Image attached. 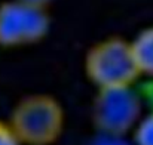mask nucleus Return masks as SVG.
<instances>
[{"label": "nucleus", "mask_w": 153, "mask_h": 145, "mask_svg": "<svg viewBox=\"0 0 153 145\" xmlns=\"http://www.w3.org/2000/svg\"><path fill=\"white\" fill-rule=\"evenodd\" d=\"M129 43L140 76L153 79V25L143 28Z\"/></svg>", "instance_id": "39448f33"}, {"label": "nucleus", "mask_w": 153, "mask_h": 145, "mask_svg": "<svg viewBox=\"0 0 153 145\" xmlns=\"http://www.w3.org/2000/svg\"><path fill=\"white\" fill-rule=\"evenodd\" d=\"M138 91L141 93L143 102L147 104L150 107V110H153V79H149Z\"/></svg>", "instance_id": "1a4fd4ad"}, {"label": "nucleus", "mask_w": 153, "mask_h": 145, "mask_svg": "<svg viewBox=\"0 0 153 145\" xmlns=\"http://www.w3.org/2000/svg\"><path fill=\"white\" fill-rule=\"evenodd\" d=\"M143 98L134 86L98 89L92 102V121L98 133L128 136L143 116Z\"/></svg>", "instance_id": "7ed1b4c3"}, {"label": "nucleus", "mask_w": 153, "mask_h": 145, "mask_svg": "<svg viewBox=\"0 0 153 145\" xmlns=\"http://www.w3.org/2000/svg\"><path fill=\"white\" fill-rule=\"evenodd\" d=\"M89 145H134L131 139L126 136H117V135H105L98 133Z\"/></svg>", "instance_id": "0eeeda50"}, {"label": "nucleus", "mask_w": 153, "mask_h": 145, "mask_svg": "<svg viewBox=\"0 0 153 145\" xmlns=\"http://www.w3.org/2000/svg\"><path fill=\"white\" fill-rule=\"evenodd\" d=\"M7 124L22 145H52L64 132L65 111L49 93H30L13 105Z\"/></svg>", "instance_id": "f257e3e1"}, {"label": "nucleus", "mask_w": 153, "mask_h": 145, "mask_svg": "<svg viewBox=\"0 0 153 145\" xmlns=\"http://www.w3.org/2000/svg\"><path fill=\"white\" fill-rule=\"evenodd\" d=\"M0 145H22L7 124V121L3 120H0Z\"/></svg>", "instance_id": "6e6552de"}, {"label": "nucleus", "mask_w": 153, "mask_h": 145, "mask_svg": "<svg viewBox=\"0 0 153 145\" xmlns=\"http://www.w3.org/2000/svg\"><path fill=\"white\" fill-rule=\"evenodd\" d=\"M19 1H24V3H28V4H34V6H40V7H46L53 0H19Z\"/></svg>", "instance_id": "9d476101"}, {"label": "nucleus", "mask_w": 153, "mask_h": 145, "mask_svg": "<svg viewBox=\"0 0 153 145\" xmlns=\"http://www.w3.org/2000/svg\"><path fill=\"white\" fill-rule=\"evenodd\" d=\"M129 135L134 145H153V110L143 113Z\"/></svg>", "instance_id": "423d86ee"}, {"label": "nucleus", "mask_w": 153, "mask_h": 145, "mask_svg": "<svg viewBox=\"0 0 153 145\" xmlns=\"http://www.w3.org/2000/svg\"><path fill=\"white\" fill-rule=\"evenodd\" d=\"M88 80L97 89L134 86L140 77L129 40L108 36L88 49L83 61Z\"/></svg>", "instance_id": "f03ea898"}, {"label": "nucleus", "mask_w": 153, "mask_h": 145, "mask_svg": "<svg viewBox=\"0 0 153 145\" xmlns=\"http://www.w3.org/2000/svg\"><path fill=\"white\" fill-rule=\"evenodd\" d=\"M51 30L46 7L19 0L0 3V48L13 49L42 42Z\"/></svg>", "instance_id": "20e7f679"}]
</instances>
